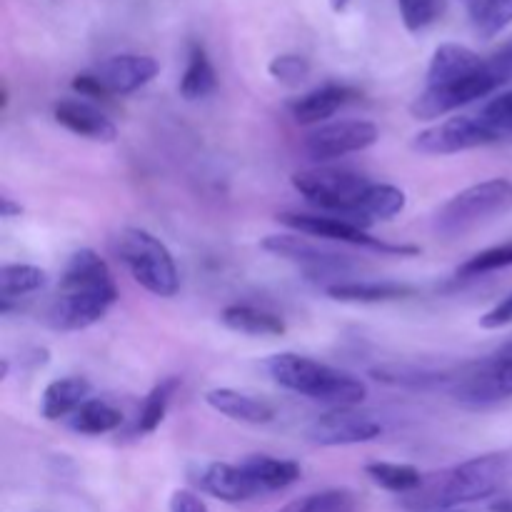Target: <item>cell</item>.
Returning <instances> with one entry per match:
<instances>
[{"label": "cell", "instance_id": "cell-1", "mask_svg": "<svg viewBox=\"0 0 512 512\" xmlns=\"http://www.w3.org/2000/svg\"><path fill=\"white\" fill-rule=\"evenodd\" d=\"M510 470V458L503 453H488L470 458L443 473L428 475L415 493L405 495V508L428 512L448 510L455 505L478 503L490 498L505 483Z\"/></svg>", "mask_w": 512, "mask_h": 512}, {"label": "cell", "instance_id": "cell-2", "mask_svg": "<svg viewBox=\"0 0 512 512\" xmlns=\"http://www.w3.org/2000/svg\"><path fill=\"white\" fill-rule=\"evenodd\" d=\"M265 373L275 385L330 408H358L368 398V385L345 370L298 353H278L265 360Z\"/></svg>", "mask_w": 512, "mask_h": 512}, {"label": "cell", "instance_id": "cell-3", "mask_svg": "<svg viewBox=\"0 0 512 512\" xmlns=\"http://www.w3.org/2000/svg\"><path fill=\"white\" fill-rule=\"evenodd\" d=\"M512 210V180L490 178L460 190L458 195L440 205L433 218V230L445 240L463 238L480 225L503 218Z\"/></svg>", "mask_w": 512, "mask_h": 512}, {"label": "cell", "instance_id": "cell-4", "mask_svg": "<svg viewBox=\"0 0 512 512\" xmlns=\"http://www.w3.org/2000/svg\"><path fill=\"white\" fill-rule=\"evenodd\" d=\"M113 250L128 268L130 278L155 298H175L180 290V273L173 253L160 238L143 228H125L115 235Z\"/></svg>", "mask_w": 512, "mask_h": 512}, {"label": "cell", "instance_id": "cell-5", "mask_svg": "<svg viewBox=\"0 0 512 512\" xmlns=\"http://www.w3.org/2000/svg\"><path fill=\"white\" fill-rule=\"evenodd\" d=\"M290 183L310 205L348 220L353 218L360 200L373 185L365 175L345 168H325V165L323 168L298 170V173H293Z\"/></svg>", "mask_w": 512, "mask_h": 512}, {"label": "cell", "instance_id": "cell-6", "mask_svg": "<svg viewBox=\"0 0 512 512\" xmlns=\"http://www.w3.org/2000/svg\"><path fill=\"white\" fill-rule=\"evenodd\" d=\"M448 393L465 408H493L512 398V358L493 355V358L475 360L453 373Z\"/></svg>", "mask_w": 512, "mask_h": 512}, {"label": "cell", "instance_id": "cell-7", "mask_svg": "<svg viewBox=\"0 0 512 512\" xmlns=\"http://www.w3.org/2000/svg\"><path fill=\"white\" fill-rule=\"evenodd\" d=\"M280 223L285 228H290L293 233L308 235V238H320V240H335V243L343 245H355V248L373 250L380 255H400V258H410V255H418L420 248L415 245H393L385 243V240L375 238L368 233V228L353 223L348 218H340V215L330 213H283L278 215Z\"/></svg>", "mask_w": 512, "mask_h": 512}, {"label": "cell", "instance_id": "cell-8", "mask_svg": "<svg viewBox=\"0 0 512 512\" xmlns=\"http://www.w3.org/2000/svg\"><path fill=\"white\" fill-rule=\"evenodd\" d=\"M378 140V125L370 123V120L345 118L318 125V128L305 138L303 148L310 160H315V163H328V160L345 158V155L363 153V150L373 148Z\"/></svg>", "mask_w": 512, "mask_h": 512}, {"label": "cell", "instance_id": "cell-9", "mask_svg": "<svg viewBox=\"0 0 512 512\" xmlns=\"http://www.w3.org/2000/svg\"><path fill=\"white\" fill-rule=\"evenodd\" d=\"M260 248H263L265 253L275 255V258H283L288 260V263L298 265V268L313 280L335 278V283H343L340 275L348 270V260H345V255L335 253V250H328V248H320L318 243L303 238L300 233L268 235V238H263Z\"/></svg>", "mask_w": 512, "mask_h": 512}, {"label": "cell", "instance_id": "cell-10", "mask_svg": "<svg viewBox=\"0 0 512 512\" xmlns=\"http://www.w3.org/2000/svg\"><path fill=\"white\" fill-rule=\"evenodd\" d=\"M383 423L375 415L360 413L355 408H333L315 418L305 435L320 448H345V445L373 443L383 435Z\"/></svg>", "mask_w": 512, "mask_h": 512}, {"label": "cell", "instance_id": "cell-11", "mask_svg": "<svg viewBox=\"0 0 512 512\" xmlns=\"http://www.w3.org/2000/svg\"><path fill=\"white\" fill-rule=\"evenodd\" d=\"M118 290H60L48 308V325L60 333L93 328L118 303Z\"/></svg>", "mask_w": 512, "mask_h": 512}, {"label": "cell", "instance_id": "cell-12", "mask_svg": "<svg viewBox=\"0 0 512 512\" xmlns=\"http://www.w3.org/2000/svg\"><path fill=\"white\" fill-rule=\"evenodd\" d=\"M490 143L495 140L480 125L478 115H450V118L420 130L413 140V150L423 155H455Z\"/></svg>", "mask_w": 512, "mask_h": 512}, {"label": "cell", "instance_id": "cell-13", "mask_svg": "<svg viewBox=\"0 0 512 512\" xmlns=\"http://www.w3.org/2000/svg\"><path fill=\"white\" fill-rule=\"evenodd\" d=\"M158 70L160 65L153 55L118 53L100 60V63L90 70V75H93L98 88L103 90L105 100H108L123 98V95H130L135 93V90L145 88V85L158 75Z\"/></svg>", "mask_w": 512, "mask_h": 512}, {"label": "cell", "instance_id": "cell-14", "mask_svg": "<svg viewBox=\"0 0 512 512\" xmlns=\"http://www.w3.org/2000/svg\"><path fill=\"white\" fill-rule=\"evenodd\" d=\"M360 100V90L345 83H325L290 103V115L298 125H323L340 108Z\"/></svg>", "mask_w": 512, "mask_h": 512}, {"label": "cell", "instance_id": "cell-15", "mask_svg": "<svg viewBox=\"0 0 512 512\" xmlns=\"http://www.w3.org/2000/svg\"><path fill=\"white\" fill-rule=\"evenodd\" d=\"M53 118L55 123L63 125L65 130H70L78 138L95 140V143H113L118 138V125L108 115L100 113L95 105L85 103V100H60L53 108Z\"/></svg>", "mask_w": 512, "mask_h": 512}, {"label": "cell", "instance_id": "cell-16", "mask_svg": "<svg viewBox=\"0 0 512 512\" xmlns=\"http://www.w3.org/2000/svg\"><path fill=\"white\" fill-rule=\"evenodd\" d=\"M483 65V55H478L468 45L443 43L435 48L433 58H430L428 83H425V88H445V85L460 83V80L478 73Z\"/></svg>", "mask_w": 512, "mask_h": 512}, {"label": "cell", "instance_id": "cell-17", "mask_svg": "<svg viewBox=\"0 0 512 512\" xmlns=\"http://www.w3.org/2000/svg\"><path fill=\"white\" fill-rule=\"evenodd\" d=\"M205 403L220 413L223 418L245 425H268L273 423L275 408L268 400L253 393H243L235 388H213L205 393Z\"/></svg>", "mask_w": 512, "mask_h": 512}, {"label": "cell", "instance_id": "cell-18", "mask_svg": "<svg viewBox=\"0 0 512 512\" xmlns=\"http://www.w3.org/2000/svg\"><path fill=\"white\" fill-rule=\"evenodd\" d=\"M108 263L95 250L83 248L70 255L60 275V290H115Z\"/></svg>", "mask_w": 512, "mask_h": 512}, {"label": "cell", "instance_id": "cell-19", "mask_svg": "<svg viewBox=\"0 0 512 512\" xmlns=\"http://www.w3.org/2000/svg\"><path fill=\"white\" fill-rule=\"evenodd\" d=\"M328 298L338 303H393V300L413 298L415 288L405 283H393V280H343L325 288Z\"/></svg>", "mask_w": 512, "mask_h": 512}, {"label": "cell", "instance_id": "cell-20", "mask_svg": "<svg viewBox=\"0 0 512 512\" xmlns=\"http://www.w3.org/2000/svg\"><path fill=\"white\" fill-rule=\"evenodd\" d=\"M200 488L223 503H245V500L258 498L253 480L240 468V463H210L200 475Z\"/></svg>", "mask_w": 512, "mask_h": 512}, {"label": "cell", "instance_id": "cell-21", "mask_svg": "<svg viewBox=\"0 0 512 512\" xmlns=\"http://www.w3.org/2000/svg\"><path fill=\"white\" fill-rule=\"evenodd\" d=\"M220 323L233 333L250 335V338H280L288 330V325L278 313L248 303H235L223 308Z\"/></svg>", "mask_w": 512, "mask_h": 512}, {"label": "cell", "instance_id": "cell-22", "mask_svg": "<svg viewBox=\"0 0 512 512\" xmlns=\"http://www.w3.org/2000/svg\"><path fill=\"white\" fill-rule=\"evenodd\" d=\"M240 468L253 480L258 495L278 493V490L290 488L303 475V470H300L295 460H280L273 458V455H248L245 460H240Z\"/></svg>", "mask_w": 512, "mask_h": 512}, {"label": "cell", "instance_id": "cell-23", "mask_svg": "<svg viewBox=\"0 0 512 512\" xmlns=\"http://www.w3.org/2000/svg\"><path fill=\"white\" fill-rule=\"evenodd\" d=\"M85 400H90L88 380L78 378V375H68V378L53 380V383L43 390V398H40V415H43L48 423L70 418Z\"/></svg>", "mask_w": 512, "mask_h": 512}, {"label": "cell", "instance_id": "cell-24", "mask_svg": "<svg viewBox=\"0 0 512 512\" xmlns=\"http://www.w3.org/2000/svg\"><path fill=\"white\" fill-rule=\"evenodd\" d=\"M215 88H218V73H215L208 50H205L203 43H190L185 70L178 83L180 95L193 103V100H203L213 95Z\"/></svg>", "mask_w": 512, "mask_h": 512}, {"label": "cell", "instance_id": "cell-25", "mask_svg": "<svg viewBox=\"0 0 512 512\" xmlns=\"http://www.w3.org/2000/svg\"><path fill=\"white\" fill-rule=\"evenodd\" d=\"M405 203H408L405 190H400L398 185L373 183L350 220L368 228V225L378 223V220H393L395 215L403 213Z\"/></svg>", "mask_w": 512, "mask_h": 512}, {"label": "cell", "instance_id": "cell-26", "mask_svg": "<svg viewBox=\"0 0 512 512\" xmlns=\"http://www.w3.org/2000/svg\"><path fill=\"white\" fill-rule=\"evenodd\" d=\"M45 285H48V273L38 265H3L0 268V313L8 315L15 300L38 293Z\"/></svg>", "mask_w": 512, "mask_h": 512}, {"label": "cell", "instance_id": "cell-27", "mask_svg": "<svg viewBox=\"0 0 512 512\" xmlns=\"http://www.w3.org/2000/svg\"><path fill=\"white\" fill-rule=\"evenodd\" d=\"M70 428L80 435H108L115 433V430L123 425V413H120L115 405H110L108 400H100V398H90L75 410L73 415L68 418Z\"/></svg>", "mask_w": 512, "mask_h": 512}, {"label": "cell", "instance_id": "cell-28", "mask_svg": "<svg viewBox=\"0 0 512 512\" xmlns=\"http://www.w3.org/2000/svg\"><path fill=\"white\" fill-rule=\"evenodd\" d=\"M365 475L373 480L378 488L388 490L395 495H410L423 485L425 475L420 473L415 465L405 463H383V460H375V463L365 465Z\"/></svg>", "mask_w": 512, "mask_h": 512}, {"label": "cell", "instance_id": "cell-29", "mask_svg": "<svg viewBox=\"0 0 512 512\" xmlns=\"http://www.w3.org/2000/svg\"><path fill=\"white\" fill-rule=\"evenodd\" d=\"M180 390V378H165L145 395L143 408L138 413V423H135V430L140 435H150L160 428V423L168 415L170 403H173L175 393Z\"/></svg>", "mask_w": 512, "mask_h": 512}, {"label": "cell", "instance_id": "cell-30", "mask_svg": "<svg viewBox=\"0 0 512 512\" xmlns=\"http://www.w3.org/2000/svg\"><path fill=\"white\" fill-rule=\"evenodd\" d=\"M470 15L480 38L493 40L512 25V0H473Z\"/></svg>", "mask_w": 512, "mask_h": 512}, {"label": "cell", "instance_id": "cell-31", "mask_svg": "<svg viewBox=\"0 0 512 512\" xmlns=\"http://www.w3.org/2000/svg\"><path fill=\"white\" fill-rule=\"evenodd\" d=\"M475 115H478L480 125L488 130V135L495 140V143L503 138H510L512 135V88L493 95V98H490Z\"/></svg>", "mask_w": 512, "mask_h": 512}, {"label": "cell", "instance_id": "cell-32", "mask_svg": "<svg viewBox=\"0 0 512 512\" xmlns=\"http://www.w3.org/2000/svg\"><path fill=\"white\" fill-rule=\"evenodd\" d=\"M505 268H512V240L503 245H493V248L488 250H480L473 258L465 260L458 268V278H480V275H488Z\"/></svg>", "mask_w": 512, "mask_h": 512}, {"label": "cell", "instance_id": "cell-33", "mask_svg": "<svg viewBox=\"0 0 512 512\" xmlns=\"http://www.w3.org/2000/svg\"><path fill=\"white\" fill-rule=\"evenodd\" d=\"M398 10L410 33H423L443 15V0H398Z\"/></svg>", "mask_w": 512, "mask_h": 512}, {"label": "cell", "instance_id": "cell-34", "mask_svg": "<svg viewBox=\"0 0 512 512\" xmlns=\"http://www.w3.org/2000/svg\"><path fill=\"white\" fill-rule=\"evenodd\" d=\"M310 60L298 53H283L275 55L268 65V73L275 83L285 85V88H298L310 78Z\"/></svg>", "mask_w": 512, "mask_h": 512}, {"label": "cell", "instance_id": "cell-35", "mask_svg": "<svg viewBox=\"0 0 512 512\" xmlns=\"http://www.w3.org/2000/svg\"><path fill=\"white\" fill-rule=\"evenodd\" d=\"M310 510L313 512H358V498L345 488L323 490L310 495Z\"/></svg>", "mask_w": 512, "mask_h": 512}, {"label": "cell", "instance_id": "cell-36", "mask_svg": "<svg viewBox=\"0 0 512 512\" xmlns=\"http://www.w3.org/2000/svg\"><path fill=\"white\" fill-rule=\"evenodd\" d=\"M510 323H512V295H508L505 300H500L495 308H490L488 313L480 318V328L483 330H500Z\"/></svg>", "mask_w": 512, "mask_h": 512}, {"label": "cell", "instance_id": "cell-37", "mask_svg": "<svg viewBox=\"0 0 512 512\" xmlns=\"http://www.w3.org/2000/svg\"><path fill=\"white\" fill-rule=\"evenodd\" d=\"M170 512H208V508L190 490H175L173 498H170Z\"/></svg>", "mask_w": 512, "mask_h": 512}, {"label": "cell", "instance_id": "cell-38", "mask_svg": "<svg viewBox=\"0 0 512 512\" xmlns=\"http://www.w3.org/2000/svg\"><path fill=\"white\" fill-rule=\"evenodd\" d=\"M20 213H23L20 203H13V198H8V195L0 198V218H15Z\"/></svg>", "mask_w": 512, "mask_h": 512}, {"label": "cell", "instance_id": "cell-39", "mask_svg": "<svg viewBox=\"0 0 512 512\" xmlns=\"http://www.w3.org/2000/svg\"><path fill=\"white\" fill-rule=\"evenodd\" d=\"M278 512H313V510H310V495H308V498L293 500V503H288L285 508H280Z\"/></svg>", "mask_w": 512, "mask_h": 512}, {"label": "cell", "instance_id": "cell-40", "mask_svg": "<svg viewBox=\"0 0 512 512\" xmlns=\"http://www.w3.org/2000/svg\"><path fill=\"white\" fill-rule=\"evenodd\" d=\"M490 510H493V512H512V498L498 500V503H495Z\"/></svg>", "mask_w": 512, "mask_h": 512}, {"label": "cell", "instance_id": "cell-41", "mask_svg": "<svg viewBox=\"0 0 512 512\" xmlns=\"http://www.w3.org/2000/svg\"><path fill=\"white\" fill-rule=\"evenodd\" d=\"M350 0H330V8L335 10V13H343L345 8H348Z\"/></svg>", "mask_w": 512, "mask_h": 512}, {"label": "cell", "instance_id": "cell-42", "mask_svg": "<svg viewBox=\"0 0 512 512\" xmlns=\"http://www.w3.org/2000/svg\"><path fill=\"white\" fill-rule=\"evenodd\" d=\"M10 375V360L3 358L0 360V380H5Z\"/></svg>", "mask_w": 512, "mask_h": 512}, {"label": "cell", "instance_id": "cell-43", "mask_svg": "<svg viewBox=\"0 0 512 512\" xmlns=\"http://www.w3.org/2000/svg\"><path fill=\"white\" fill-rule=\"evenodd\" d=\"M498 353H500V355H510V358H512V338L508 340V343H505V345H503V348H500V350H498Z\"/></svg>", "mask_w": 512, "mask_h": 512}, {"label": "cell", "instance_id": "cell-44", "mask_svg": "<svg viewBox=\"0 0 512 512\" xmlns=\"http://www.w3.org/2000/svg\"><path fill=\"white\" fill-rule=\"evenodd\" d=\"M443 512H458V510H443Z\"/></svg>", "mask_w": 512, "mask_h": 512}]
</instances>
